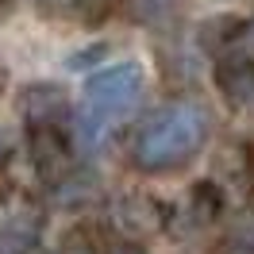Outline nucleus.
I'll use <instances>...</instances> for the list:
<instances>
[{
    "label": "nucleus",
    "instance_id": "obj_1",
    "mask_svg": "<svg viewBox=\"0 0 254 254\" xmlns=\"http://www.w3.org/2000/svg\"><path fill=\"white\" fill-rule=\"evenodd\" d=\"M208 143V112L196 100H170L131 135V166L146 177L177 174L200 158Z\"/></svg>",
    "mask_w": 254,
    "mask_h": 254
},
{
    "label": "nucleus",
    "instance_id": "obj_2",
    "mask_svg": "<svg viewBox=\"0 0 254 254\" xmlns=\"http://www.w3.org/2000/svg\"><path fill=\"white\" fill-rule=\"evenodd\" d=\"M143 85L146 73L139 62H116L96 69L93 77L85 81V93H81V120L89 131H100V127L124 120L127 112L139 108L143 100Z\"/></svg>",
    "mask_w": 254,
    "mask_h": 254
},
{
    "label": "nucleus",
    "instance_id": "obj_3",
    "mask_svg": "<svg viewBox=\"0 0 254 254\" xmlns=\"http://www.w3.org/2000/svg\"><path fill=\"white\" fill-rule=\"evenodd\" d=\"M27 150H31V166L35 174L47 181L50 189L62 185L73 170V146L65 135V124H35L27 127Z\"/></svg>",
    "mask_w": 254,
    "mask_h": 254
},
{
    "label": "nucleus",
    "instance_id": "obj_4",
    "mask_svg": "<svg viewBox=\"0 0 254 254\" xmlns=\"http://www.w3.org/2000/svg\"><path fill=\"white\" fill-rule=\"evenodd\" d=\"M19 112H23L27 127H35V124H65L69 100H65V93L58 85H27L23 96H19Z\"/></svg>",
    "mask_w": 254,
    "mask_h": 254
},
{
    "label": "nucleus",
    "instance_id": "obj_5",
    "mask_svg": "<svg viewBox=\"0 0 254 254\" xmlns=\"http://www.w3.org/2000/svg\"><path fill=\"white\" fill-rule=\"evenodd\" d=\"M181 4L185 0H116L120 16L127 23H135V27H162V23H170L181 12Z\"/></svg>",
    "mask_w": 254,
    "mask_h": 254
},
{
    "label": "nucleus",
    "instance_id": "obj_6",
    "mask_svg": "<svg viewBox=\"0 0 254 254\" xmlns=\"http://www.w3.org/2000/svg\"><path fill=\"white\" fill-rule=\"evenodd\" d=\"M0 254H50L39 235V220H27V216L8 220V227L0 231Z\"/></svg>",
    "mask_w": 254,
    "mask_h": 254
},
{
    "label": "nucleus",
    "instance_id": "obj_7",
    "mask_svg": "<svg viewBox=\"0 0 254 254\" xmlns=\"http://www.w3.org/2000/svg\"><path fill=\"white\" fill-rule=\"evenodd\" d=\"M116 8V0H73V12H77L85 23H104Z\"/></svg>",
    "mask_w": 254,
    "mask_h": 254
},
{
    "label": "nucleus",
    "instance_id": "obj_8",
    "mask_svg": "<svg viewBox=\"0 0 254 254\" xmlns=\"http://www.w3.org/2000/svg\"><path fill=\"white\" fill-rule=\"evenodd\" d=\"M62 254H100V251H96V243H93V235H89V231H73V235L65 239Z\"/></svg>",
    "mask_w": 254,
    "mask_h": 254
},
{
    "label": "nucleus",
    "instance_id": "obj_9",
    "mask_svg": "<svg viewBox=\"0 0 254 254\" xmlns=\"http://www.w3.org/2000/svg\"><path fill=\"white\" fill-rule=\"evenodd\" d=\"M108 254H150L143 243H131V239H120V243H112Z\"/></svg>",
    "mask_w": 254,
    "mask_h": 254
},
{
    "label": "nucleus",
    "instance_id": "obj_10",
    "mask_svg": "<svg viewBox=\"0 0 254 254\" xmlns=\"http://www.w3.org/2000/svg\"><path fill=\"white\" fill-rule=\"evenodd\" d=\"M4 81H8V77H4V69H0V93H4Z\"/></svg>",
    "mask_w": 254,
    "mask_h": 254
}]
</instances>
